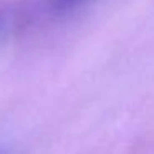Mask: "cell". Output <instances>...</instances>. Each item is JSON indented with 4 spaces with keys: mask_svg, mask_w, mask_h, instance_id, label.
Listing matches in <instances>:
<instances>
[{
    "mask_svg": "<svg viewBox=\"0 0 154 154\" xmlns=\"http://www.w3.org/2000/svg\"><path fill=\"white\" fill-rule=\"evenodd\" d=\"M85 0H51V4H53L55 8L58 10H66V8H73L76 5L83 4Z\"/></svg>",
    "mask_w": 154,
    "mask_h": 154,
    "instance_id": "obj_1",
    "label": "cell"
}]
</instances>
